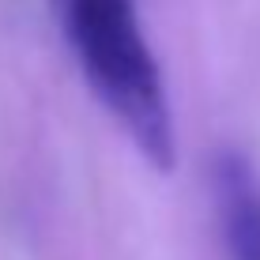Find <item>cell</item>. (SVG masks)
Returning a JSON list of instances; mask_svg holds the SVG:
<instances>
[{
	"label": "cell",
	"mask_w": 260,
	"mask_h": 260,
	"mask_svg": "<svg viewBox=\"0 0 260 260\" xmlns=\"http://www.w3.org/2000/svg\"><path fill=\"white\" fill-rule=\"evenodd\" d=\"M64 26L98 102L151 166L162 174L174 170V110L162 68L140 26L136 0H64Z\"/></svg>",
	"instance_id": "cell-1"
},
{
	"label": "cell",
	"mask_w": 260,
	"mask_h": 260,
	"mask_svg": "<svg viewBox=\"0 0 260 260\" xmlns=\"http://www.w3.org/2000/svg\"><path fill=\"white\" fill-rule=\"evenodd\" d=\"M215 208L230 260H260V196L249 162L234 151L215 158Z\"/></svg>",
	"instance_id": "cell-2"
}]
</instances>
